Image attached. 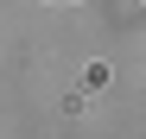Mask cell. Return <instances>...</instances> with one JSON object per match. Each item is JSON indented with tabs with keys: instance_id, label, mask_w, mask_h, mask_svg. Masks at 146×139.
Returning <instances> with one entry per match:
<instances>
[]
</instances>
